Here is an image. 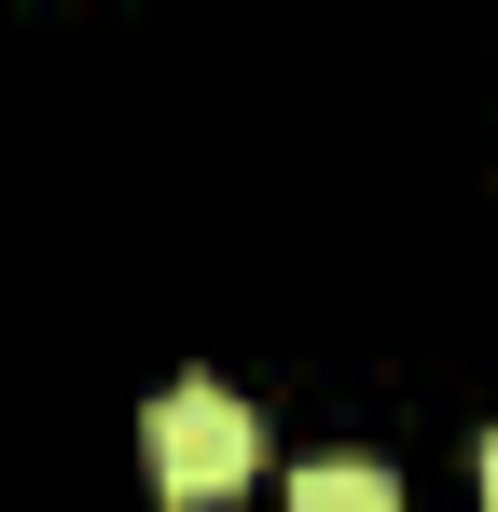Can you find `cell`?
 I'll return each mask as SVG.
<instances>
[{
	"label": "cell",
	"instance_id": "obj_1",
	"mask_svg": "<svg viewBox=\"0 0 498 512\" xmlns=\"http://www.w3.org/2000/svg\"><path fill=\"white\" fill-rule=\"evenodd\" d=\"M249 471H263V416H249L236 388H208V374H180L153 402V485L180 512H208V499H236Z\"/></svg>",
	"mask_w": 498,
	"mask_h": 512
},
{
	"label": "cell",
	"instance_id": "obj_3",
	"mask_svg": "<svg viewBox=\"0 0 498 512\" xmlns=\"http://www.w3.org/2000/svg\"><path fill=\"white\" fill-rule=\"evenodd\" d=\"M485 512H498V429H485Z\"/></svg>",
	"mask_w": 498,
	"mask_h": 512
},
{
	"label": "cell",
	"instance_id": "obj_2",
	"mask_svg": "<svg viewBox=\"0 0 498 512\" xmlns=\"http://www.w3.org/2000/svg\"><path fill=\"white\" fill-rule=\"evenodd\" d=\"M291 512H402V485H388V471H360V457H319V471L291 485Z\"/></svg>",
	"mask_w": 498,
	"mask_h": 512
}]
</instances>
